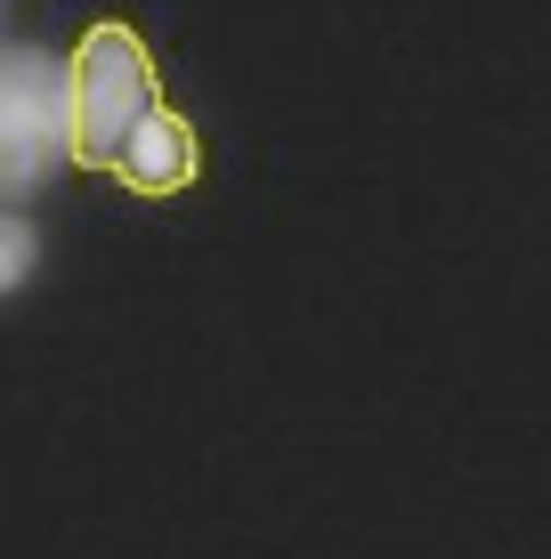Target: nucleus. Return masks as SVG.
<instances>
[{
    "instance_id": "obj_1",
    "label": "nucleus",
    "mask_w": 551,
    "mask_h": 559,
    "mask_svg": "<svg viewBox=\"0 0 551 559\" xmlns=\"http://www.w3.org/2000/svg\"><path fill=\"white\" fill-rule=\"evenodd\" d=\"M65 98H73V163L106 170V179L139 154V139L170 114L163 73H155V49H146L122 16L82 25L73 66H65Z\"/></svg>"
},
{
    "instance_id": "obj_2",
    "label": "nucleus",
    "mask_w": 551,
    "mask_h": 559,
    "mask_svg": "<svg viewBox=\"0 0 551 559\" xmlns=\"http://www.w3.org/2000/svg\"><path fill=\"white\" fill-rule=\"evenodd\" d=\"M113 179L139 187V195H179V187H195V179H203V139H195V122H187V114H163Z\"/></svg>"
}]
</instances>
